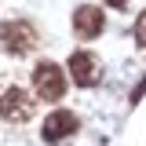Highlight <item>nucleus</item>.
Here are the masks:
<instances>
[{
	"label": "nucleus",
	"mask_w": 146,
	"mask_h": 146,
	"mask_svg": "<svg viewBox=\"0 0 146 146\" xmlns=\"http://www.w3.org/2000/svg\"><path fill=\"white\" fill-rule=\"evenodd\" d=\"M33 113H36V102H33V95L26 88L11 84V88L0 91V117H4L7 124H26Z\"/></svg>",
	"instance_id": "1"
},
{
	"label": "nucleus",
	"mask_w": 146,
	"mask_h": 146,
	"mask_svg": "<svg viewBox=\"0 0 146 146\" xmlns=\"http://www.w3.org/2000/svg\"><path fill=\"white\" fill-rule=\"evenodd\" d=\"M33 95L44 102H58L66 95V73L58 70L55 62H40L33 70Z\"/></svg>",
	"instance_id": "2"
},
{
	"label": "nucleus",
	"mask_w": 146,
	"mask_h": 146,
	"mask_svg": "<svg viewBox=\"0 0 146 146\" xmlns=\"http://www.w3.org/2000/svg\"><path fill=\"white\" fill-rule=\"evenodd\" d=\"M33 44H36V29L26 22V18L0 26V48H4L7 55H26V51H33Z\"/></svg>",
	"instance_id": "3"
},
{
	"label": "nucleus",
	"mask_w": 146,
	"mask_h": 146,
	"mask_svg": "<svg viewBox=\"0 0 146 146\" xmlns=\"http://www.w3.org/2000/svg\"><path fill=\"white\" fill-rule=\"evenodd\" d=\"M66 70H70L73 84H80V88L99 84V77H102V66H99V58H95L91 51H73L70 62H66Z\"/></svg>",
	"instance_id": "4"
},
{
	"label": "nucleus",
	"mask_w": 146,
	"mask_h": 146,
	"mask_svg": "<svg viewBox=\"0 0 146 146\" xmlns=\"http://www.w3.org/2000/svg\"><path fill=\"white\" fill-rule=\"evenodd\" d=\"M77 128H80V121L73 117L70 110H55V113H48V117H44L40 135H44V143H66Z\"/></svg>",
	"instance_id": "5"
},
{
	"label": "nucleus",
	"mask_w": 146,
	"mask_h": 146,
	"mask_svg": "<svg viewBox=\"0 0 146 146\" xmlns=\"http://www.w3.org/2000/svg\"><path fill=\"white\" fill-rule=\"evenodd\" d=\"M102 26H106V18H102L99 7H91V4H84V7L73 11V33L84 36V40H95V36L102 33Z\"/></svg>",
	"instance_id": "6"
},
{
	"label": "nucleus",
	"mask_w": 146,
	"mask_h": 146,
	"mask_svg": "<svg viewBox=\"0 0 146 146\" xmlns=\"http://www.w3.org/2000/svg\"><path fill=\"white\" fill-rule=\"evenodd\" d=\"M135 40H139V48H146V11L135 18Z\"/></svg>",
	"instance_id": "7"
},
{
	"label": "nucleus",
	"mask_w": 146,
	"mask_h": 146,
	"mask_svg": "<svg viewBox=\"0 0 146 146\" xmlns=\"http://www.w3.org/2000/svg\"><path fill=\"white\" fill-rule=\"evenodd\" d=\"M106 4H110V7H124L128 0H106Z\"/></svg>",
	"instance_id": "8"
}]
</instances>
